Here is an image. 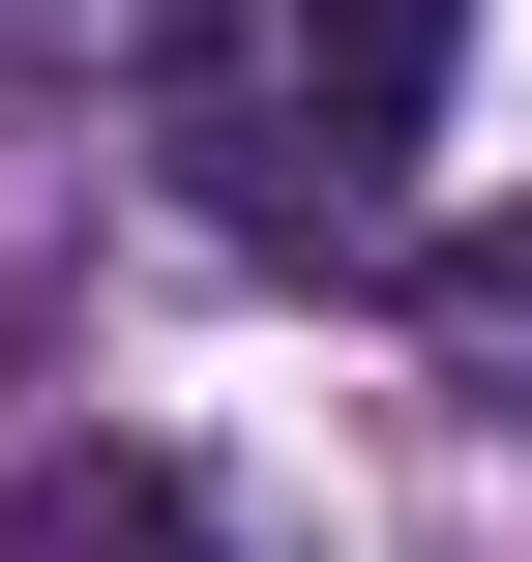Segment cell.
<instances>
[{
  "instance_id": "cell-1",
  "label": "cell",
  "mask_w": 532,
  "mask_h": 562,
  "mask_svg": "<svg viewBox=\"0 0 532 562\" xmlns=\"http://www.w3.org/2000/svg\"><path fill=\"white\" fill-rule=\"evenodd\" d=\"M444 59H474V0H178L148 30V119L207 178V237L355 267L415 207V148H444Z\"/></svg>"
},
{
  "instance_id": "cell-3",
  "label": "cell",
  "mask_w": 532,
  "mask_h": 562,
  "mask_svg": "<svg viewBox=\"0 0 532 562\" xmlns=\"http://www.w3.org/2000/svg\"><path fill=\"white\" fill-rule=\"evenodd\" d=\"M415 356H444L474 415H532V207H503V237H444V267H415Z\"/></svg>"
},
{
  "instance_id": "cell-2",
  "label": "cell",
  "mask_w": 532,
  "mask_h": 562,
  "mask_svg": "<svg viewBox=\"0 0 532 562\" xmlns=\"http://www.w3.org/2000/svg\"><path fill=\"white\" fill-rule=\"evenodd\" d=\"M0 562H237V533H207L178 445H30L0 474Z\"/></svg>"
}]
</instances>
